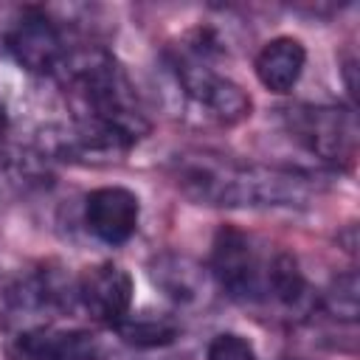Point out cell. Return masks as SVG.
Returning <instances> with one entry per match:
<instances>
[{
  "label": "cell",
  "instance_id": "cell-1",
  "mask_svg": "<svg viewBox=\"0 0 360 360\" xmlns=\"http://www.w3.org/2000/svg\"><path fill=\"white\" fill-rule=\"evenodd\" d=\"M172 186L208 208H298L312 197L315 174L292 166L248 163L214 149H183L166 163Z\"/></svg>",
  "mask_w": 360,
  "mask_h": 360
},
{
  "label": "cell",
  "instance_id": "cell-2",
  "mask_svg": "<svg viewBox=\"0 0 360 360\" xmlns=\"http://www.w3.org/2000/svg\"><path fill=\"white\" fill-rule=\"evenodd\" d=\"M225 45L211 25L186 31L160 56V93L172 115L194 127H236L250 118L248 90L217 68Z\"/></svg>",
  "mask_w": 360,
  "mask_h": 360
},
{
  "label": "cell",
  "instance_id": "cell-3",
  "mask_svg": "<svg viewBox=\"0 0 360 360\" xmlns=\"http://www.w3.org/2000/svg\"><path fill=\"white\" fill-rule=\"evenodd\" d=\"M278 127L318 169H349L357 155L354 107L290 104L278 110Z\"/></svg>",
  "mask_w": 360,
  "mask_h": 360
},
{
  "label": "cell",
  "instance_id": "cell-4",
  "mask_svg": "<svg viewBox=\"0 0 360 360\" xmlns=\"http://www.w3.org/2000/svg\"><path fill=\"white\" fill-rule=\"evenodd\" d=\"M276 250H270L259 236L222 225L214 233L208 253V273L214 287L242 307H267L270 267Z\"/></svg>",
  "mask_w": 360,
  "mask_h": 360
},
{
  "label": "cell",
  "instance_id": "cell-5",
  "mask_svg": "<svg viewBox=\"0 0 360 360\" xmlns=\"http://www.w3.org/2000/svg\"><path fill=\"white\" fill-rule=\"evenodd\" d=\"M76 309V276L59 264H37L17 273L3 290V318L20 329L48 326Z\"/></svg>",
  "mask_w": 360,
  "mask_h": 360
},
{
  "label": "cell",
  "instance_id": "cell-6",
  "mask_svg": "<svg viewBox=\"0 0 360 360\" xmlns=\"http://www.w3.org/2000/svg\"><path fill=\"white\" fill-rule=\"evenodd\" d=\"M3 48L31 76L56 79L73 51L68 28L39 6H25L14 14L3 34Z\"/></svg>",
  "mask_w": 360,
  "mask_h": 360
},
{
  "label": "cell",
  "instance_id": "cell-7",
  "mask_svg": "<svg viewBox=\"0 0 360 360\" xmlns=\"http://www.w3.org/2000/svg\"><path fill=\"white\" fill-rule=\"evenodd\" d=\"M135 301V281L118 262H98L76 276V307L87 312L93 323L115 329Z\"/></svg>",
  "mask_w": 360,
  "mask_h": 360
},
{
  "label": "cell",
  "instance_id": "cell-8",
  "mask_svg": "<svg viewBox=\"0 0 360 360\" xmlns=\"http://www.w3.org/2000/svg\"><path fill=\"white\" fill-rule=\"evenodd\" d=\"M141 222V200L127 186H101L93 188L82 202V225L84 231L107 245H127Z\"/></svg>",
  "mask_w": 360,
  "mask_h": 360
},
{
  "label": "cell",
  "instance_id": "cell-9",
  "mask_svg": "<svg viewBox=\"0 0 360 360\" xmlns=\"http://www.w3.org/2000/svg\"><path fill=\"white\" fill-rule=\"evenodd\" d=\"M152 287L177 309H191L208 301L211 295V273L197 259L177 253V250H160L146 264Z\"/></svg>",
  "mask_w": 360,
  "mask_h": 360
},
{
  "label": "cell",
  "instance_id": "cell-10",
  "mask_svg": "<svg viewBox=\"0 0 360 360\" xmlns=\"http://www.w3.org/2000/svg\"><path fill=\"white\" fill-rule=\"evenodd\" d=\"M98 338L87 329H62L56 323L31 326L14 332L11 357L14 360H98Z\"/></svg>",
  "mask_w": 360,
  "mask_h": 360
},
{
  "label": "cell",
  "instance_id": "cell-11",
  "mask_svg": "<svg viewBox=\"0 0 360 360\" xmlns=\"http://www.w3.org/2000/svg\"><path fill=\"white\" fill-rule=\"evenodd\" d=\"M304 68H307V48L298 37L290 34H278L267 39L253 59V73L259 84L278 96L290 93L298 84Z\"/></svg>",
  "mask_w": 360,
  "mask_h": 360
},
{
  "label": "cell",
  "instance_id": "cell-12",
  "mask_svg": "<svg viewBox=\"0 0 360 360\" xmlns=\"http://www.w3.org/2000/svg\"><path fill=\"white\" fill-rule=\"evenodd\" d=\"M51 158L37 149L0 146V197H31L51 186Z\"/></svg>",
  "mask_w": 360,
  "mask_h": 360
},
{
  "label": "cell",
  "instance_id": "cell-13",
  "mask_svg": "<svg viewBox=\"0 0 360 360\" xmlns=\"http://www.w3.org/2000/svg\"><path fill=\"white\" fill-rule=\"evenodd\" d=\"M118 338L135 349H163L180 338V321L172 312H129L118 326Z\"/></svg>",
  "mask_w": 360,
  "mask_h": 360
},
{
  "label": "cell",
  "instance_id": "cell-14",
  "mask_svg": "<svg viewBox=\"0 0 360 360\" xmlns=\"http://www.w3.org/2000/svg\"><path fill=\"white\" fill-rule=\"evenodd\" d=\"M315 309H321L326 318L338 321V323H354L357 312H360V301H357V273L346 270L338 273L323 292L315 295Z\"/></svg>",
  "mask_w": 360,
  "mask_h": 360
},
{
  "label": "cell",
  "instance_id": "cell-15",
  "mask_svg": "<svg viewBox=\"0 0 360 360\" xmlns=\"http://www.w3.org/2000/svg\"><path fill=\"white\" fill-rule=\"evenodd\" d=\"M205 360H259L253 343L239 332H217L205 346Z\"/></svg>",
  "mask_w": 360,
  "mask_h": 360
},
{
  "label": "cell",
  "instance_id": "cell-16",
  "mask_svg": "<svg viewBox=\"0 0 360 360\" xmlns=\"http://www.w3.org/2000/svg\"><path fill=\"white\" fill-rule=\"evenodd\" d=\"M6 132H8V112H6V107H3V101H0V141H3Z\"/></svg>",
  "mask_w": 360,
  "mask_h": 360
}]
</instances>
